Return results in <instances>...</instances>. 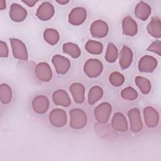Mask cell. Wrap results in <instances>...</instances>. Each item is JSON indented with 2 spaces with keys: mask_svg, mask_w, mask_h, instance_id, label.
Returning a JSON list of instances; mask_svg holds the SVG:
<instances>
[{
  "mask_svg": "<svg viewBox=\"0 0 161 161\" xmlns=\"http://www.w3.org/2000/svg\"><path fill=\"white\" fill-rule=\"evenodd\" d=\"M70 127L74 130L84 128L87 122V117L84 110L80 108H73L69 111Z\"/></svg>",
  "mask_w": 161,
  "mask_h": 161,
  "instance_id": "cell-1",
  "label": "cell"
},
{
  "mask_svg": "<svg viewBox=\"0 0 161 161\" xmlns=\"http://www.w3.org/2000/svg\"><path fill=\"white\" fill-rule=\"evenodd\" d=\"M83 70L88 77L96 78L103 72V64L97 58H89L84 63Z\"/></svg>",
  "mask_w": 161,
  "mask_h": 161,
  "instance_id": "cell-2",
  "label": "cell"
},
{
  "mask_svg": "<svg viewBox=\"0 0 161 161\" xmlns=\"http://www.w3.org/2000/svg\"><path fill=\"white\" fill-rule=\"evenodd\" d=\"M111 112V104L107 102H103L94 108V115L97 122L101 124H106L110 118Z\"/></svg>",
  "mask_w": 161,
  "mask_h": 161,
  "instance_id": "cell-3",
  "label": "cell"
},
{
  "mask_svg": "<svg viewBox=\"0 0 161 161\" xmlns=\"http://www.w3.org/2000/svg\"><path fill=\"white\" fill-rule=\"evenodd\" d=\"M13 57L15 58L28 61V53L26 45L21 40L11 38L9 39Z\"/></svg>",
  "mask_w": 161,
  "mask_h": 161,
  "instance_id": "cell-4",
  "label": "cell"
},
{
  "mask_svg": "<svg viewBox=\"0 0 161 161\" xmlns=\"http://www.w3.org/2000/svg\"><path fill=\"white\" fill-rule=\"evenodd\" d=\"M48 119L50 124L56 128H62L67 122V113L60 108L52 109L49 113Z\"/></svg>",
  "mask_w": 161,
  "mask_h": 161,
  "instance_id": "cell-5",
  "label": "cell"
},
{
  "mask_svg": "<svg viewBox=\"0 0 161 161\" xmlns=\"http://www.w3.org/2000/svg\"><path fill=\"white\" fill-rule=\"evenodd\" d=\"M128 116L131 131L133 133L140 132L143 128V123L140 110L137 108H133L129 110Z\"/></svg>",
  "mask_w": 161,
  "mask_h": 161,
  "instance_id": "cell-6",
  "label": "cell"
},
{
  "mask_svg": "<svg viewBox=\"0 0 161 161\" xmlns=\"http://www.w3.org/2000/svg\"><path fill=\"white\" fill-rule=\"evenodd\" d=\"M52 62L58 74L64 75L70 69L71 63L69 59L64 56L57 54L52 58Z\"/></svg>",
  "mask_w": 161,
  "mask_h": 161,
  "instance_id": "cell-7",
  "label": "cell"
},
{
  "mask_svg": "<svg viewBox=\"0 0 161 161\" xmlns=\"http://www.w3.org/2000/svg\"><path fill=\"white\" fill-rule=\"evenodd\" d=\"M158 65L156 58L153 56L145 55L139 60L138 69L140 72L144 73H152L154 71Z\"/></svg>",
  "mask_w": 161,
  "mask_h": 161,
  "instance_id": "cell-8",
  "label": "cell"
},
{
  "mask_svg": "<svg viewBox=\"0 0 161 161\" xmlns=\"http://www.w3.org/2000/svg\"><path fill=\"white\" fill-rule=\"evenodd\" d=\"M87 18V11L82 7L74 8L69 13V23L74 26H79L83 24Z\"/></svg>",
  "mask_w": 161,
  "mask_h": 161,
  "instance_id": "cell-9",
  "label": "cell"
},
{
  "mask_svg": "<svg viewBox=\"0 0 161 161\" xmlns=\"http://www.w3.org/2000/svg\"><path fill=\"white\" fill-rule=\"evenodd\" d=\"M90 32L91 35L94 38H104L107 36L109 32L108 25L103 20H96L91 25Z\"/></svg>",
  "mask_w": 161,
  "mask_h": 161,
  "instance_id": "cell-10",
  "label": "cell"
},
{
  "mask_svg": "<svg viewBox=\"0 0 161 161\" xmlns=\"http://www.w3.org/2000/svg\"><path fill=\"white\" fill-rule=\"evenodd\" d=\"M35 72L38 79L42 82H49L53 77V72L50 66L45 62H40L36 65Z\"/></svg>",
  "mask_w": 161,
  "mask_h": 161,
  "instance_id": "cell-11",
  "label": "cell"
},
{
  "mask_svg": "<svg viewBox=\"0 0 161 161\" xmlns=\"http://www.w3.org/2000/svg\"><path fill=\"white\" fill-rule=\"evenodd\" d=\"M143 117L147 127L153 128L156 127L159 123V114L152 106H147L143 109Z\"/></svg>",
  "mask_w": 161,
  "mask_h": 161,
  "instance_id": "cell-12",
  "label": "cell"
},
{
  "mask_svg": "<svg viewBox=\"0 0 161 161\" xmlns=\"http://www.w3.org/2000/svg\"><path fill=\"white\" fill-rule=\"evenodd\" d=\"M9 15L11 19L16 23L23 21L27 17L26 9L18 3H13L10 6Z\"/></svg>",
  "mask_w": 161,
  "mask_h": 161,
  "instance_id": "cell-13",
  "label": "cell"
},
{
  "mask_svg": "<svg viewBox=\"0 0 161 161\" xmlns=\"http://www.w3.org/2000/svg\"><path fill=\"white\" fill-rule=\"evenodd\" d=\"M50 102L48 97L44 95H38L32 101L33 111L39 114H45L48 109Z\"/></svg>",
  "mask_w": 161,
  "mask_h": 161,
  "instance_id": "cell-14",
  "label": "cell"
},
{
  "mask_svg": "<svg viewBox=\"0 0 161 161\" xmlns=\"http://www.w3.org/2000/svg\"><path fill=\"white\" fill-rule=\"evenodd\" d=\"M55 8L49 2H43L38 8L36 15L37 18L42 21H48L54 15Z\"/></svg>",
  "mask_w": 161,
  "mask_h": 161,
  "instance_id": "cell-15",
  "label": "cell"
},
{
  "mask_svg": "<svg viewBox=\"0 0 161 161\" xmlns=\"http://www.w3.org/2000/svg\"><path fill=\"white\" fill-rule=\"evenodd\" d=\"M111 126L116 131H126L128 129V124L125 116L120 112L115 113L111 119Z\"/></svg>",
  "mask_w": 161,
  "mask_h": 161,
  "instance_id": "cell-16",
  "label": "cell"
},
{
  "mask_svg": "<svg viewBox=\"0 0 161 161\" xmlns=\"http://www.w3.org/2000/svg\"><path fill=\"white\" fill-rule=\"evenodd\" d=\"M133 53L132 50L126 45H123L119 53V64L122 69H127L132 64Z\"/></svg>",
  "mask_w": 161,
  "mask_h": 161,
  "instance_id": "cell-17",
  "label": "cell"
},
{
  "mask_svg": "<svg viewBox=\"0 0 161 161\" xmlns=\"http://www.w3.org/2000/svg\"><path fill=\"white\" fill-rule=\"evenodd\" d=\"M122 30L125 35L134 36L138 33V25L136 22L130 16L125 17L122 21Z\"/></svg>",
  "mask_w": 161,
  "mask_h": 161,
  "instance_id": "cell-18",
  "label": "cell"
},
{
  "mask_svg": "<svg viewBox=\"0 0 161 161\" xmlns=\"http://www.w3.org/2000/svg\"><path fill=\"white\" fill-rule=\"evenodd\" d=\"M70 92L74 101L77 104H82L85 100V87L80 82H74L69 87Z\"/></svg>",
  "mask_w": 161,
  "mask_h": 161,
  "instance_id": "cell-19",
  "label": "cell"
},
{
  "mask_svg": "<svg viewBox=\"0 0 161 161\" xmlns=\"http://www.w3.org/2000/svg\"><path fill=\"white\" fill-rule=\"evenodd\" d=\"M52 100L55 105L68 107L71 104L70 98L64 89H57L52 94Z\"/></svg>",
  "mask_w": 161,
  "mask_h": 161,
  "instance_id": "cell-20",
  "label": "cell"
},
{
  "mask_svg": "<svg viewBox=\"0 0 161 161\" xmlns=\"http://www.w3.org/2000/svg\"><path fill=\"white\" fill-rule=\"evenodd\" d=\"M152 13V8L150 6L144 2L140 1L135 6V16L142 21L147 20L150 16Z\"/></svg>",
  "mask_w": 161,
  "mask_h": 161,
  "instance_id": "cell-21",
  "label": "cell"
},
{
  "mask_svg": "<svg viewBox=\"0 0 161 161\" xmlns=\"http://www.w3.org/2000/svg\"><path fill=\"white\" fill-rule=\"evenodd\" d=\"M148 33L153 38L161 37V22L158 17H153L147 26Z\"/></svg>",
  "mask_w": 161,
  "mask_h": 161,
  "instance_id": "cell-22",
  "label": "cell"
},
{
  "mask_svg": "<svg viewBox=\"0 0 161 161\" xmlns=\"http://www.w3.org/2000/svg\"><path fill=\"white\" fill-rule=\"evenodd\" d=\"M104 94V91L103 88L99 86H92L89 91L87 100L90 105H93L100 100Z\"/></svg>",
  "mask_w": 161,
  "mask_h": 161,
  "instance_id": "cell-23",
  "label": "cell"
},
{
  "mask_svg": "<svg viewBox=\"0 0 161 161\" xmlns=\"http://www.w3.org/2000/svg\"><path fill=\"white\" fill-rule=\"evenodd\" d=\"M45 41L50 45H56L60 40V35L57 30L54 28L46 29L43 34Z\"/></svg>",
  "mask_w": 161,
  "mask_h": 161,
  "instance_id": "cell-24",
  "label": "cell"
},
{
  "mask_svg": "<svg viewBox=\"0 0 161 161\" xmlns=\"http://www.w3.org/2000/svg\"><path fill=\"white\" fill-rule=\"evenodd\" d=\"M13 92L11 87L6 84L2 83L0 86V99L3 104H8L12 99Z\"/></svg>",
  "mask_w": 161,
  "mask_h": 161,
  "instance_id": "cell-25",
  "label": "cell"
},
{
  "mask_svg": "<svg viewBox=\"0 0 161 161\" xmlns=\"http://www.w3.org/2000/svg\"><path fill=\"white\" fill-rule=\"evenodd\" d=\"M135 82L142 94H148L150 92L152 84L148 79L142 76H136L135 79Z\"/></svg>",
  "mask_w": 161,
  "mask_h": 161,
  "instance_id": "cell-26",
  "label": "cell"
},
{
  "mask_svg": "<svg viewBox=\"0 0 161 161\" xmlns=\"http://www.w3.org/2000/svg\"><path fill=\"white\" fill-rule=\"evenodd\" d=\"M85 48L91 54L99 55L103 52V45L100 42L89 40L86 42Z\"/></svg>",
  "mask_w": 161,
  "mask_h": 161,
  "instance_id": "cell-27",
  "label": "cell"
},
{
  "mask_svg": "<svg viewBox=\"0 0 161 161\" xmlns=\"http://www.w3.org/2000/svg\"><path fill=\"white\" fill-rule=\"evenodd\" d=\"M63 52L69 54L74 58H77L80 57L81 51L77 44L72 42H67L62 46Z\"/></svg>",
  "mask_w": 161,
  "mask_h": 161,
  "instance_id": "cell-28",
  "label": "cell"
},
{
  "mask_svg": "<svg viewBox=\"0 0 161 161\" xmlns=\"http://www.w3.org/2000/svg\"><path fill=\"white\" fill-rule=\"evenodd\" d=\"M118 57V50L116 46L111 42H109L106 48L105 53V60L109 63H114Z\"/></svg>",
  "mask_w": 161,
  "mask_h": 161,
  "instance_id": "cell-29",
  "label": "cell"
},
{
  "mask_svg": "<svg viewBox=\"0 0 161 161\" xmlns=\"http://www.w3.org/2000/svg\"><path fill=\"white\" fill-rule=\"evenodd\" d=\"M125 76L119 72H113L109 76V81L110 84L114 87H119L125 82Z\"/></svg>",
  "mask_w": 161,
  "mask_h": 161,
  "instance_id": "cell-30",
  "label": "cell"
},
{
  "mask_svg": "<svg viewBox=\"0 0 161 161\" xmlns=\"http://www.w3.org/2000/svg\"><path fill=\"white\" fill-rule=\"evenodd\" d=\"M137 91L132 87L128 86L124 88L121 92V97L127 101H134L138 97Z\"/></svg>",
  "mask_w": 161,
  "mask_h": 161,
  "instance_id": "cell-31",
  "label": "cell"
},
{
  "mask_svg": "<svg viewBox=\"0 0 161 161\" xmlns=\"http://www.w3.org/2000/svg\"><path fill=\"white\" fill-rule=\"evenodd\" d=\"M147 51L153 52L158 54V55H161V42L160 40H155L147 48Z\"/></svg>",
  "mask_w": 161,
  "mask_h": 161,
  "instance_id": "cell-32",
  "label": "cell"
},
{
  "mask_svg": "<svg viewBox=\"0 0 161 161\" xmlns=\"http://www.w3.org/2000/svg\"><path fill=\"white\" fill-rule=\"evenodd\" d=\"M9 55V50L6 42L3 41L0 42V57L6 58Z\"/></svg>",
  "mask_w": 161,
  "mask_h": 161,
  "instance_id": "cell-33",
  "label": "cell"
},
{
  "mask_svg": "<svg viewBox=\"0 0 161 161\" xmlns=\"http://www.w3.org/2000/svg\"><path fill=\"white\" fill-rule=\"evenodd\" d=\"M23 3L26 4L29 7H33L37 3L38 1H33V0H25V1H22Z\"/></svg>",
  "mask_w": 161,
  "mask_h": 161,
  "instance_id": "cell-34",
  "label": "cell"
},
{
  "mask_svg": "<svg viewBox=\"0 0 161 161\" xmlns=\"http://www.w3.org/2000/svg\"><path fill=\"white\" fill-rule=\"evenodd\" d=\"M6 1L4 0H1L0 1V9L1 10H3L6 9Z\"/></svg>",
  "mask_w": 161,
  "mask_h": 161,
  "instance_id": "cell-35",
  "label": "cell"
},
{
  "mask_svg": "<svg viewBox=\"0 0 161 161\" xmlns=\"http://www.w3.org/2000/svg\"><path fill=\"white\" fill-rule=\"evenodd\" d=\"M56 2H57V3H58L59 4H61V5H65V4H67V3H69V1L60 0V1H56Z\"/></svg>",
  "mask_w": 161,
  "mask_h": 161,
  "instance_id": "cell-36",
  "label": "cell"
}]
</instances>
